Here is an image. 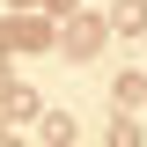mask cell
<instances>
[{
    "label": "cell",
    "mask_w": 147,
    "mask_h": 147,
    "mask_svg": "<svg viewBox=\"0 0 147 147\" xmlns=\"http://www.w3.org/2000/svg\"><path fill=\"white\" fill-rule=\"evenodd\" d=\"M44 44H52V22L44 15H7L0 22V59L7 52H44Z\"/></svg>",
    "instance_id": "cell-1"
},
{
    "label": "cell",
    "mask_w": 147,
    "mask_h": 147,
    "mask_svg": "<svg viewBox=\"0 0 147 147\" xmlns=\"http://www.w3.org/2000/svg\"><path fill=\"white\" fill-rule=\"evenodd\" d=\"M103 37H110V22L81 7V15H66V37H59V44H66V59H96V52H103Z\"/></svg>",
    "instance_id": "cell-2"
},
{
    "label": "cell",
    "mask_w": 147,
    "mask_h": 147,
    "mask_svg": "<svg viewBox=\"0 0 147 147\" xmlns=\"http://www.w3.org/2000/svg\"><path fill=\"white\" fill-rule=\"evenodd\" d=\"M103 22H110V30H125V37H147V0H118Z\"/></svg>",
    "instance_id": "cell-3"
},
{
    "label": "cell",
    "mask_w": 147,
    "mask_h": 147,
    "mask_svg": "<svg viewBox=\"0 0 147 147\" xmlns=\"http://www.w3.org/2000/svg\"><path fill=\"white\" fill-rule=\"evenodd\" d=\"M103 140H110V147H140V140H147V125H140V118H110Z\"/></svg>",
    "instance_id": "cell-4"
},
{
    "label": "cell",
    "mask_w": 147,
    "mask_h": 147,
    "mask_svg": "<svg viewBox=\"0 0 147 147\" xmlns=\"http://www.w3.org/2000/svg\"><path fill=\"white\" fill-rule=\"evenodd\" d=\"M44 140H52V147H74V118H66V110H44Z\"/></svg>",
    "instance_id": "cell-5"
},
{
    "label": "cell",
    "mask_w": 147,
    "mask_h": 147,
    "mask_svg": "<svg viewBox=\"0 0 147 147\" xmlns=\"http://www.w3.org/2000/svg\"><path fill=\"white\" fill-rule=\"evenodd\" d=\"M118 103H125V110L147 103V74H118Z\"/></svg>",
    "instance_id": "cell-6"
},
{
    "label": "cell",
    "mask_w": 147,
    "mask_h": 147,
    "mask_svg": "<svg viewBox=\"0 0 147 147\" xmlns=\"http://www.w3.org/2000/svg\"><path fill=\"white\" fill-rule=\"evenodd\" d=\"M0 110L22 125V118H37V96H30V88H7V103H0Z\"/></svg>",
    "instance_id": "cell-7"
},
{
    "label": "cell",
    "mask_w": 147,
    "mask_h": 147,
    "mask_svg": "<svg viewBox=\"0 0 147 147\" xmlns=\"http://www.w3.org/2000/svg\"><path fill=\"white\" fill-rule=\"evenodd\" d=\"M44 15H81V0H37Z\"/></svg>",
    "instance_id": "cell-8"
},
{
    "label": "cell",
    "mask_w": 147,
    "mask_h": 147,
    "mask_svg": "<svg viewBox=\"0 0 147 147\" xmlns=\"http://www.w3.org/2000/svg\"><path fill=\"white\" fill-rule=\"evenodd\" d=\"M0 147H22V140H15V132H0Z\"/></svg>",
    "instance_id": "cell-9"
},
{
    "label": "cell",
    "mask_w": 147,
    "mask_h": 147,
    "mask_svg": "<svg viewBox=\"0 0 147 147\" xmlns=\"http://www.w3.org/2000/svg\"><path fill=\"white\" fill-rule=\"evenodd\" d=\"M15 7H37V0H15Z\"/></svg>",
    "instance_id": "cell-10"
}]
</instances>
